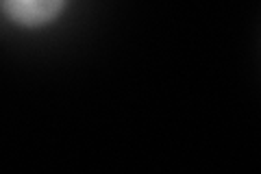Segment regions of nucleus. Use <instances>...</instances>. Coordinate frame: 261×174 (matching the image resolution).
<instances>
[{
    "label": "nucleus",
    "mask_w": 261,
    "mask_h": 174,
    "mask_svg": "<svg viewBox=\"0 0 261 174\" xmlns=\"http://www.w3.org/2000/svg\"><path fill=\"white\" fill-rule=\"evenodd\" d=\"M65 0H3V9L22 27H42L55 20Z\"/></svg>",
    "instance_id": "obj_1"
}]
</instances>
